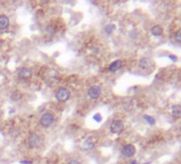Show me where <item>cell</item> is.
<instances>
[{
  "instance_id": "1",
  "label": "cell",
  "mask_w": 181,
  "mask_h": 164,
  "mask_svg": "<svg viewBox=\"0 0 181 164\" xmlns=\"http://www.w3.org/2000/svg\"><path fill=\"white\" fill-rule=\"evenodd\" d=\"M53 121H54V116H53V114L49 113V112L43 114L41 116V118H40V124H41L42 127L44 128L50 127L53 124Z\"/></svg>"
},
{
  "instance_id": "2",
  "label": "cell",
  "mask_w": 181,
  "mask_h": 164,
  "mask_svg": "<svg viewBox=\"0 0 181 164\" xmlns=\"http://www.w3.org/2000/svg\"><path fill=\"white\" fill-rule=\"evenodd\" d=\"M69 97H70V92L67 89H65V87H61V89H59V90L56 91V99L58 101L65 102L68 100Z\"/></svg>"
},
{
  "instance_id": "3",
  "label": "cell",
  "mask_w": 181,
  "mask_h": 164,
  "mask_svg": "<svg viewBox=\"0 0 181 164\" xmlns=\"http://www.w3.org/2000/svg\"><path fill=\"white\" fill-rule=\"evenodd\" d=\"M124 129V124L120 119H114L110 125V131L114 134H118L120 133Z\"/></svg>"
},
{
  "instance_id": "4",
  "label": "cell",
  "mask_w": 181,
  "mask_h": 164,
  "mask_svg": "<svg viewBox=\"0 0 181 164\" xmlns=\"http://www.w3.org/2000/svg\"><path fill=\"white\" fill-rule=\"evenodd\" d=\"M88 95L90 99H97L101 95V87L99 85H93L88 91Z\"/></svg>"
},
{
  "instance_id": "5",
  "label": "cell",
  "mask_w": 181,
  "mask_h": 164,
  "mask_svg": "<svg viewBox=\"0 0 181 164\" xmlns=\"http://www.w3.org/2000/svg\"><path fill=\"white\" fill-rule=\"evenodd\" d=\"M135 154V147L132 144H127L123 147L122 149V155L126 158H130L132 156H134Z\"/></svg>"
},
{
  "instance_id": "6",
  "label": "cell",
  "mask_w": 181,
  "mask_h": 164,
  "mask_svg": "<svg viewBox=\"0 0 181 164\" xmlns=\"http://www.w3.org/2000/svg\"><path fill=\"white\" fill-rule=\"evenodd\" d=\"M40 143H41V136L38 135V134H36V133L30 134V136H29V139H28L29 147H31V148L36 147V146L40 145Z\"/></svg>"
},
{
  "instance_id": "7",
  "label": "cell",
  "mask_w": 181,
  "mask_h": 164,
  "mask_svg": "<svg viewBox=\"0 0 181 164\" xmlns=\"http://www.w3.org/2000/svg\"><path fill=\"white\" fill-rule=\"evenodd\" d=\"M139 66H140V68H142V69H150V68L153 67V63H152V61L150 59H148V58H143V59L139 62Z\"/></svg>"
},
{
  "instance_id": "8",
  "label": "cell",
  "mask_w": 181,
  "mask_h": 164,
  "mask_svg": "<svg viewBox=\"0 0 181 164\" xmlns=\"http://www.w3.org/2000/svg\"><path fill=\"white\" fill-rule=\"evenodd\" d=\"M122 66H123L122 60H115V61H113L109 65V71L110 73H116V71L119 70L122 68Z\"/></svg>"
},
{
  "instance_id": "9",
  "label": "cell",
  "mask_w": 181,
  "mask_h": 164,
  "mask_svg": "<svg viewBox=\"0 0 181 164\" xmlns=\"http://www.w3.org/2000/svg\"><path fill=\"white\" fill-rule=\"evenodd\" d=\"M32 76V70L28 67H22L18 70V77L20 79H28Z\"/></svg>"
},
{
  "instance_id": "10",
  "label": "cell",
  "mask_w": 181,
  "mask_h": 164,
  "mask_svg": "<svg viewBox=\"0 0 181 164\" xmlns=\"http://www.w3.org/2000/svg\"><path fill=\"white\" fill-rule=\"evenodd\" d=\"M9 17L6 15H0V30H4L9 27Z\"/></svg>"
},
{
  "instance_id": "11",
  "label": "cell",
  "mask_w": 181,
  "mask_h": 164,
  "mask_svg": "<svg viewBox=\"0 0 181 164\" xmlns=\"http://www.w3.org/2000/svg\"><path fill=\"white\" fill-rule=\"evenodd\" d=\"M172 114L175 118L181 117V105H174L172 108Z\"/></svg>"
},
{
  "instance_id": "12",
  "label": "cell",
  "mask_w": 181,
  "mask_h": 164,
  "mask_svg": "<svg viewBox=\"0 0 181 164\" xmlns=\"http://www.w3.org/2000/svg\"><path fill=\"white\" fill-rule=\"evenodd\" d=\"M162 32H163L162 27L159 26V25H157V26H155V27L151 28V34L155 35V36H160V35L162 34Z\"/></svg>"
},
{
  "instance_id": "13",
  "label": "cell",
  "mask_w": 181,
  "mask_h": 164,
  "mask_svg": "<svg viewBox=\"0 0 181 164\" xmlns=\"http://www.w3.org/2000/svg\"><path fill=\"white\" fill-rule=\"evenodd\" d=\"M94 146H95V143H94V141L92 140V137H88V139L84 141V143H83V147H84L85 149H92V148H94Z\"/></svg>"
},
{
  "instance_id": "14",
  "label": "cell",
  "mask_w": 181,
  "mask_h": 164,
  "mask_svg": "<svg viewBox=\"0 0 181 164\" xmlns=\"http://www.w3.org/2000/svg\"><path fill=\"white\" fill-rule=\"evenodd\" d=\"M22 93L19 92V91H14L12 93V95H11V99L12 100H14V101H17V100H19V99L22 98Z\"/></svg>"
},
{
  "instance_id": "15",
  "label": "cell",
  "mask_w": 181,
  "mask_h": 164,
  "mask_svg": "<svg viewBox=\"0 0 181 164\" xmlns=\"http://www.w3.org/2000/svg\"><path fill=\"white\" fill-rule=\"evenodd\" d=\"M115 30V25H112V24H110V25H107L106 27H104V31H106L107 34H111L113 33V31Z\"/></svg>"
},
{
  "instance_id": "16",
  "label": "cell",
  "mask_w": 181,
  "mask_h": 164,
  "mask_svg": "<svg viewBox=\"0 0 181 164\" xmlns=\"http://www.w3.org/2000/svg\"><path fill=\"white\" fill-rule=\"evenodd\" d=\"M144 119H145L149 125L156 124V119H155L153 117H151V116H149V115H144Z\"/></svg>"
},
{
  "instance_id": "17",
  "label": "cell",
  "mask_w": 181,
  "mask_h": 164,
  "mask_svg": "<svg viewBox=\"0 0 181 164\" xmlns=\"http://www.w3.org/2000/svg\"><path fill=\"white\" fill-rule=\"evenodd\" d=\"M94 119H95L97 123H100V121H102V116H101L100 113H96V114L94 115Z\"/></svg>"
},
{
  "instance_id": "18",
  "label": "cell",
  "mask_w": 181,
  "mask_h": 164,
  "mask_svg": "<svg viewBox=\"0 0 181 164\" xmlns=\"http://www.w3.org/2000/svg\"><path fill=\"white\" fill-rule=\"evenodd\" d=\"M176 40H177V42H180L181 43V30L176 33Z\"/></svg>"
},
{
  "instance_id": "19",
  "label": "cell",
  "mask_w": 181,
  "mask_h": 164,
  "mask_svg": "<svg viewBox=\"0 0 181 164\" xmlns=\"http://www.w3.org/2000/svg\"><path fill=\"white\" fill-rule=\"evenodd\" d=\"M67 164H81V163L79 161H77V160H70Z\"/></svg>"
},
{
  "instance_id": "20",
  "label": "cell",
  "mask_w": 181,
  "mask_h": 164,
  "mask_svg": "<svg viewBox=\"0 0 181 164\" xmlns=\"http://www.w3.org/2000/svg\"><path fill=\"white\" fill-rule=\"evenodd\" d=\"M20 163H22V164H33L31 161H27V160H22V161H20Z\"/></svg>"
},
{
  "instance_id": "21",
  "label": "cell",
  "mask_w": 181,
  "mask_h": 164,
  "mask_svg": "<svg viewBox=\"0 0 181 164\" xmlns=\"http://www.w3.org/2000/svg\"><path fill=\"white\" fill-rule=\"evenodd\" d=\"M168 58L171 60H173V61H176V60H177V58H176L175 56H168Z\"/></svg>"
},
{
  "instance_id": "22",
  "label": "cell",
  "mask_w": 181,
  "mask_h": 164,
  "mask_svg": "<svg viewBox=\"0 0 181 164\" xmlns=\"http://www.w3.org/2000/svg\"><path fill=\"white\" fill-rule=\"evenodd\" d=\"M130 164H137V162H136V161H132Z\"/></svg>"
}]
</instances>
